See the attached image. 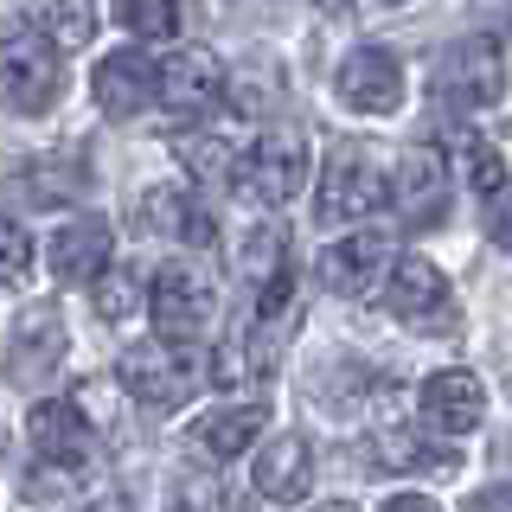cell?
Here are the masks:
<instances>
[{"mask_svg": "<svg viewBox=\"0 0 512 512\" xmlns=\"http://www.w3.org/2000/svg\"><path fill=\"white\" fill-rule=\"evenodd\" d=\"M64 90V52L26 13L0 20V109L7 116H45Z\"/></svg>", "mask_w": 512, "mask_h": 512, "instance_id": "1", "label": "cell"}, {"mask_svg": "<svg viewBox=\"0 0 512 512\" xmlns=\"http://www.w3.org/2000/svg\"><path fill=\"white\" fill-rule=\"evenodd\" d=\"M148 314H154L160 346L192 352V346L205 340V327H212V314H218V295H212V282H205L199 269L167 263V269L148 282Z\"/></svg>", "mask_w": 512, "mask_h": 512, "instance_id": "2", "label": "cell"}, {"mask_svg": "<svg viewBox=\"0 0 512 512\" xmlns=\"http://www.w3.org/2000/svg\"><path fill=\"white\" fill-rule=\"evenodd\" d=\"M436 96L448 109H493L506 96V52L500 39H487V32H468V39H455L436 64Z\"/></svg>", "mask_w": 512, "mask_h": 512, "instance_id": "3", "label": "cell"}, {"mask_svg": "<svg viewBox=\"0 0 512 512\" xmlns=\"http://www.w3.org/2000/svg\"><path fill=\"white\" fill-rule=\"evenodd\" d=\"M308 180V141L295 135V128H269V135H256L244 160H237L231 186L244 192L250 205H288Z\"/></svg>", "mask_w": 512, "mask_h": 512, "instance_id": "4", "label": "cell"}, {"mask_svg": "<svg viewBox=\"0 0 512 512\" xmlns=\"http://www.w3.org/2000/svg\"><path fill=\"white\" fill-rule=\"evenodd\" d=\"M384 205V167L365 141H340L327 154V173H320V192H314V218L320 224H346V218H365Z\"/></svg>", "mask_w": 512, "mask_h": 512, "instance_id": "5", "label": "cell"}, {"mask_svg": "<svg viewBox=\"0 0 512 512\" xmlns=\"http://www.w3.org/2000/svg\"><path fill=\"white\" fill-rule=\"evenodd\" d=\"M116 378H122V391L135 397L141 410H180L192 391H199V378H205V365H199V352H173V346H135V352H122V365H116Z\"/></svg>", "mask_w": 512, "mask_h": 512, "instance_id": "6", "label": "cell"}, {"mask_svg": "<svg viewBox=\"0 0 512 512\" xmlns=\"http://www.w3.org/2000/svg\"><path fill=\"white\" fill-rule=\"evenodd\" d=\"M384 308H391V320H404V327H416V333H448L455 327V295H448V276L429 263V256L391 263Z\"/></svg>", "mask_w": 512, "mask_h": 512, "instance_id": "7", "label": "cell"}, {"mask_svg": "<svg viewBox=\"0 0 512 512\" xmlns=\"http://www.w3.org/2000/svg\"><path fill=\"white\" fill-rule=\"evenodd\" d=\"M26 436H32V448H39L45 468L77 474V468H90V461H96L90 416L77 410V404H64V397H39V404L26 410Z\"/></svg>", "mask_w": 512, "mask_h": 512, "instance_id": "8", "label": "cell"}, {"mask_svg": "<svg viewBox=\"0 0 512 512\" xmlns=\"http://www.w3.org/2000/svg\"><path fill=\"white\" fill-rule=\"evenodd\" d=\"M333 90L359 116H397V103H404V64L384 52V45H359V52H346Z\"/></svg>", "mask_w": 512, "mask_h": 512, "instance_id": "9", "label": "cell"}, {"mask_svg": "<svg viewBox=\"0 0 512 512\" xmlns=\"http://www.w3.org/2000/svg\"><path fill=\"white\" fill-rule=\"evenodd\" d=\"M58 365H64V314L52 308V301H39V308H26L20 320H13L7 378L20 384V391H39Z\"/></svg>", "mask_w": 512, "mask_h": 512, "instance_id": "10", "label": "cell"}, {"mask_svg": "<svg viewBox=\"0 0 512 512\" xmlns=\"http://www.w3.org/2000/svg\"><path fill=\"white\" fill-rule=\"evenodd\" d=\"M391 263L397 256H391V237L384 231H352V237L320 250V282H327L333 295L359 301V295H372V288L391 276Z\"/></svg>", "mask_w": 512, "mask_h": 512, "instance_id": "11", "label": "cell"}, {"mask_svg": "<svg viewBox=\"0 0 512 512\" xmlns=\"http://www.w3.org/2000/svg\"><path fill=\"white\" fill-rule=\"evenodd\" d=\"M416 410H423V423L442 429V436H468V429L487 423V391H480L474 372L448 365V372H429V378H423V391H416Z\"/></svg>", "mask_w": 512, "mask_h": 512, "instance_id": "12", "label": "cell"}, {"mask_svg": "<svg viewBox=\"0 0 512 512\" xmlns=\"http://www.w3.org/2000/svg\"><path fill=\"white\" fill-rule=\"evenodd\" d=\"M45 263H52V276L71 282V288L103 282L109 276V224L103 218H71L52 244H45Z\"/></svg>", "mask_w": 512, "mask_h": 512, "instance_id": "13", "label": "cell"}, {"mask_svg": "<svg viewBox=\"0 0 512 512\" xmlns=\"http://www.w3.org/2000/svg\"><path fill=\"white\" fill-rule=\"evenodd\" d=\"M154 96L180 116H199L224 96V71L212 52H173L167 64H154Z\"/></svg>", "mask_w": 512, "mask_h": 512, "instance_id": "14", "label": "cell"}, {"mask_svg": "<svg viewBox=\"0 0 512 512\" xmlns=\"http://www.w3.org/2000/svg\"><path fill=\"white\" fill-rule=\"evenodd\" d=\"M90 96L103 116H141L154 103V58L148 52H109L90 71Z\"/></svg>", "mask_w": 512, "mask_h": 512, "instance_id": "15", "label": "cell"}, {"mask_svg": "<svg viewBox=\"0 0 512 512\" xmlns=\"http://www.w3.org/2000/svg\"><path fill=\"white\" fill-rule=\"evenodd\" d=\"M263 416L269 404H224V410H205L199 423L186 429V448L199 461H237L250 455V442L263 436Z\"/></svg>", "mask_w": 512, "mask_h": 512, "instance_id": "16", "label": "cell"}, {"mask_svg": "<svg viewBox=\"0 0 512 512\" xmlns=\"http://www.w3.org/2000/svg\"><path fill=\"white\" fill-rule=\"evenodd\" d=\"M397 205L416 218V224H436L442 205H448V154L436 141H416L397 167Z\"/></svg>", "mask_w": 512, "mask_h": 512, "instance_id": "17", "label": "cell"}, {"mask_svg": "<svg viewBox=\"0 0 512 512\" xmlns=\"http://www.w3.org/2000/svg\"><path fill=\"white\" fill-rule=\"evenodd\" d=\"M250 480H256V493H263V500H301V493H308V480H314V448L301 442V436L263 442V455L250 461Z\"/></svg>", "mask_w": 512, "mask_h": 512, "instance_id": "18", "label": "cell"}, {"mask_svg": "<svg viewBox=\"0 0 512 512\" xmlns=\"http://www.w3.org/2000/svg\"><path fill=\"white\" fill-rule=\"evenodd\" d=\"M141 231L148 237H167V244H205L212 237V218L199 212V199H186L180 186H154L141 192Z\"/></svg>", "mask_w": 512, "mask_h": 512, "instance_id": "19", "label": "cell"}, {"mask_svg": "<svg viewBox=\"0 0 512 512\" xmlns=\"http://www.w3.org/2000/svg\"><path fill=\"white\" fill-rule=\"evenodd\" d=\"M7 192H13L20 205H71V199H84V160L45 154V160H32V167L13 173Z\"/></svg>", "mask_w": 512, "mask_h": 512, "instance_id": "20", "label": "cell"}, {"mask_svg": "<svg viewBox=\"0 0 512 512\" xmlns=\"http://www.w3.org/2000/svg\"><path fill=\"white\" fill-rule=\"evenodd\" d=\"M237 276H244L256 295H263L269 282L288 276V237H282V224H256V231L244 237V250H237Z\"/></svg>", "mask_w": 512, "mask_h": 512, "instance_id": "21", "label": "cell"}, {"mask_svg": "<svg viewBox=\"0 0 512 512\" xmlns=\"http://www.w3.org/2000/svg\"><path fill=\"white\" fill-rule=\"evenodd\" d=\"M26 20L39 26L45 39L58 45V52H71V45H90V39H96L103 13H96V7H39V13H26Z\"/></svg>", "mask_w": 512, "mask_h": 512, "instance_id": "22", "label": "cell"}, {"mask_svg": "<svg viewBox=\"0 0 512 512\" xmlns=\"http://www.w3.org/2000/svg\"><path fill=\"white\" fill-rule=\"evenodd\" d=\"M180 167H186L199 186H224V180L237 173V154L224 148L218 135H186V141H180Z\"/></svg>", "mask_w": 512, "mask_h": 512, "instance_id": "23", "label": "cell"}, {"mask_svg": "<svg viewBox=\"0 0 512 512\" xmlns=\"http://www.w3.org/2000/svg\"><path fill=\"white\" fill-rule=\"evenodd\" d=\"M116 20L135 39H173L180 32V7H167V0H128V7H116Z\"/></svg>", "mask_w": 512, "mask_h": 512, "instance_id": "24", "label": "cell"}, {"mask_svg": "<svg viewBox=\"0 0 512 512\" xmlns=\"http://www.w3.org/2000/svg\"><path fill=\"white\" fill-rule=\"evenodd\" d=\"M468 186H474L480 205H487L493 192L512 186V173H506V160H500V148H493V141H468Z\"/></svg>", "mask_w": 512, "mask_h": 512, "instance_id": "25", "label": "cell"}, {"mask_svg": "<svg viewBox=\"0 0 512 512\" xmlns=\"http://www.w3.org/2000/svg\"><path fill=\"white\" fill-rule=\"evenodd\" d=\"M32 237H26V224H13V218H0V282L7 288H20L32 276Z\"/></svg>", "mask_w": 512, "mask_h": 512, "instance_id": "26", "label": "cell"}, {"mask_svg": "<svg viewBox=\"0 0 512 512\" xmlns=\"http://www.w3.org/2000/svg\"><path fill=\"white\" fill-rule=\"evenodd\" d=\"M135 295H141L135 276H128V269H109V276L96 282V314H103V320H128V314H135Z\"/></svg>", "mask_w": 512, "mask_h": 512, "instance_id": "27", "label": "cell"}, {"mask_svg": "<svg viewBox=\"0 0 512 512\" xmlns=\"http://www.w3.org/2000/svg\"><path fill=\"white\" fill-rule=\"evenodd\" d=\"M480 231H487L500 250H512V186H506V192H493V199L480 205Z\"/></svg>", "mask_w": 512, "mask_h": 512, "instance_id": "28", "label": "cell"}, {"mask_svg": "<svg viewBox=\"0 0 512 512\" xmlns=\"http://www.w3.org/2000/svg\"><path fill=\"white\" fill-rule=\"evenodd\" d=\"M461 512H512V487H480V493H468Z\"/></svg>", "mask_w": 512, "mask_h": 512, "instance_id": "29", "label": "cell"}, {"mask_svg": "<svg viewBox=\"0 0 512 512\" xmlns=\"http://www.w3.org/2000/svg\"><path fill=\"white\" fill-rule=\"evenodd\" d=\"M378 512H436V500H429V493H391Z\"/></svg>", "mask_w": 512, "mask_h": 512, "instance_id": "30", "label": "cell"}, {"mask_svg": "<svg viewBox=\"0 0 512 512\" xmlns=\"http://www.w3.org/2000/svg\"><path fill=\"white\" fill-rule=\"evenodd\" d=\"M71 512H128L122 493H103V500H84V506H71Z\"/></svg>", "mask_w": 512, "mask_h": 512, "instance_id": "31", "label": "cell"}, {"mask_svg": "<svg viewBox=\"0 0 512 512\" xmlns=\"http://www.w3.org/2000/svg\"><path fill=\"white\" fill-rule=\"evenodd\" d=\"M314 512H359V506H346V500H327V506H314Z\"/></svg>", "mask_w": 512, "mask_h": 512, "instance_id": "32", "label": "cell"}]
</instances>
